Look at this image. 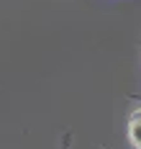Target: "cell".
Here are the masks:
<instances>
[{"instance_id":"1","label":"cell","mask_w":141,"mask_h":149,"mask_svg":"<svg viewBox=\"0 0 141 149\" xmlns=\"http://www.w3.org/2000/svg\"><path fill=\"white\" fill-rule=\"evenodd\" d=\"M131 139H133V144L141 149V123L139 121H131Z\"/></svg>"}]
</instances>
